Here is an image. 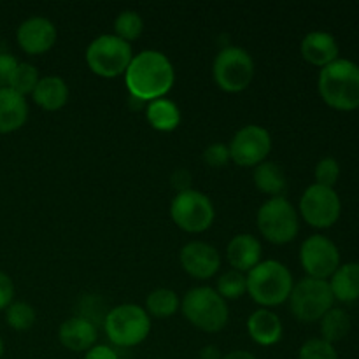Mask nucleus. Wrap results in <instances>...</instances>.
Listing matches in <instances>:
<instances>
[{
    "instance_id": "obj_36",
    "label": "nucleus",
    "mask_w": 359,
    "mask_h": 359,
    "mask_svg": "<svg viewBox=\"0 0 359 359\" xmlns=\"http://www.w3.org/2000/svg\"><path fill=\"white\" fill-rule=\"evenodd\" d=\"M84 359H119L118 353L109 346H93L84 353Z\"/></svg>"
},
{
    "instance_id": "obj_3",
    "label": "nucleus",
    "mask_w": 359,
    "mask_h": 359,
    "mask_svg": "<svg viewBox=\"0 0 359 359\" xmlns=\"http://www.w3.org/2000/svg\"><path fill=\"white\" fill-rule=\"evenodd\" d=\"M248 293L262 307H277L287 302L294 286L290 269L276 259L259 262L248 276Z\"/></svg>"
},
{
    "instance_id": "obj_31",
    "label": "nucleus",
    "mask_w": 359,
    "mask_h": 359,
    "mask_svg": "<svg viewBox=\"0 0 359 359\" xmlns=\"http://www.w3.org/2000/svg\"><path fill=\"white\" fill-rule=\"evenodd\" d=\"M298 359H339L335 346L323 339H311L300 347Z\"/></svg>"
},
{
    "instance_id": "obj_38",
    "label": "nucleus",
    "mask_w": 359,
    "mask_h": 359,
    "mask_svg": "<svg viewBox=\"0 0 359 359\" xmlns=\"http://www.w3.org/2000/svg\"><path fill=\"white\" fill-rule=\"evenodd\" d=\"M221 359H258L249 351H230L228 354H224Z\"/></svg>"
},
{
    "instance_id": "obj_14",
    "label": "nucleus",
    "mask_w": 359,
    "mask_h": 359,
    "mask_svg": "<svg viewBox=\"0 0 359 359\" xmlns=\"http://www.w3.org/2000/svg\"><path fill=\"white\" fill-rule=\"evenodd\" d=\"M179 262L184 272L193 279L205 280L219 272L221 256L214 245L202 241H193L181 249Z\"/></svg>"
},
{
    "instance_id": "obj_24",
    "label": "nucleus",
    "mask_w": 359,
    "mask_h": 359,
    "mask_svg": "<svg viewBox=\"0 0 359 359\" xmlns=\"http://www.w3.org/2000/svg\"><path fill=\"white\" fill-rule=\"evenodd\" d=\"M252 179H255L256 188L262 193H265V195H270L272 198L283 196L287 188L286 174H284L283 168L277 163H273V161H263L258 167H255Z\"/></svg>"
},
{
    "instance_id": "obj_32",
    "label": "nucleus",
    "mask_w": 359,
    "mask_h": 359,
    "mask_svg": "<svg viewBox=\"0 0 359 359\" xmlns=\"http://www.w3.org/2000/svg\"><path fill=\"white\" fill-rule=\"evenodd\" d=\"M316 184L326 186V188H335L337 181L340 177V165L335 158L326 156L318 161L314 170Z\"/></svg>"
},
{
    "instance_id": "obj_11",
    "label": "nucleus",
    "mask_w": 359,
    "mask_h": 359,
    "mask_svg": "<svg viewBox=\"0 0 359 359\" xmlns=\"http://www.w3.org/2000/svg\"><path fill=\"white\" fill-rule=\"evenodd\" d=\"M342 202L335 188L311 184L300 198V214L312 228L326 230L339 221Z\"/></svg>"
},
{
    "instance_id": "obj_35",
    "label": "nucleus",
    "mask_w": 359,
    "mask_h": 359,
    "mask_svg": "<svg viewBox=\"0 0 359 359\" xmlns=\"http://www.w3.org/2000/svg\"><path fill=\"white\" fill-rule=\"evenodd\" d=\"M14 298V283L6 272L0 270V311H6Z\"/></svg>"
},
{
    "instance_id": "obj_28",
    "label": "nucleus",
    "mask_w": 359,
    "mask_h": 359,
    "mask_svg": "<svg viewBox=\"0 0 359 359\" xmlns=\"http://www.w3.org/2000/svg\"><path fill=\"white\" fill-rule=\"evenodd\" d=\"M144 30V21L137 11H123L114 21V35L126 42H132L140 37Z\"/></svg>"
},
{
    "instance_id": "obj_15",
    "label": "nucleus",
    "mask_w": 359,
    "mask_h": 359,
    "mask_svg": "<svg viewBox=\"0 0 359 359\" xmlns=\"http://www.w3.org/2000/svg\"><path fill=\"white\" fill-rule=\"evenodd\" d=\"M16 39L20 48L28 55H42L56 42V27L44 16H32L18 27Z\"/></svg>"
},
{
    "instance_id": "obj_9",
    "label": "nucleus",
    "mask_w": 359,
    "mask_h": 359,
    "mask_svg": "<svg viewBox=\"0 0 359 359\" xmlns=\"http://www.w3.org/2000/svg\"><path fill=\"white\" fill-rule=\"evenodd\" d=\"M212 76L217 86L226 93L244 91L255 77V60L244 48L228 46L214 58Z\"/></svg>"
},
{
    "instance_id": "obj_19",
    "label": "nucleus",
    "mask_w": 359,
    "mask_h": 359,
    "mask_svg": "<svg viewBox=\"0 0 359 359\" xmlns=\"http://www.w3.org/2000/svg\"><path fill=\"white\" fill-rule=\"evenodd\" d=\"M249 337L258 346L270 347L276 346L283 339V323L280 318L270 309H258L248 319Z\"/></svg>"
},
{
    "instance_id": "obj_23",
    "label": "nucleus",
    "mask_w": 359,
    "mask_h": 359,
    "mask_svg": "<svg viewBox=\"0 0 359 359\" xmlns=\"http://www.w3.org/2000/svg\"><path fill=\"white\" fill-rule=\"evenodd\" d=\"M146 118L158 132H174L181 123V111L175 102L163 97L146 105Z\"/></svg>"
},
{
    "instance_id": "obj_29",
    "label": "nucleus",
    "mask_w": 359,
    "mask_h": 359,
    "mask_svg": "<svg viewBox=\"0 0 359 359\" xmlns=\"http://www.w3.org/2000/svg\"><path fill=\"white\" fill-rule=\"evenodd\" d=\"M37 314L35 309L27 302H13L9 307L6 309V321L16 332H25L34 326Z\"/></svg>"
},
{
    "instance_id": "obj_39",
    "label": "nucleus",
    "mask_w": 359,
    "mask_h": 359,
    "mask_svg": "<svg viewBox=\"0 0 359 359\" xmlns=\"http://www.w3.org/2000/svg\"><path fill=\"white\" fill-rule=\"evenodd\" d=\"M221 353L217 351V347L214 346H207L203 347L202 353H200V359H221Z\"/></svg>"
},
{
    "instance_id": "obj_20",
    "label": "nucleus",
    "mask_w": 359,
    "mask_h": 359,
    "mask_svg": "<svg viewBox=\"0 0 359 359\" xmlns=\"http://www.w3.org/2000/svg\"><path fill=\"white\" fill-rule=\"evenodd\" d=\"M28 119L27 98L11 88H0V133L20 130Z\"/></svg>"
},
{
    "instance_id": "obj_25",
    "label": "nucleus",
    "mask_w": 359,
    "mask_h": 359,
    "mask_svg": "<svg viewBox=\"0 0 359 359\" xmlns=\"http://www.w3.org/2000/svg\"><path fill=\"white\" fill-rule=\"evenodd\" d=\"M319 323H321V339L330 344L340 342L351 332V318L344 309H330Z\"/></svg>"
},
{
    "instance_id": "obj_1",
    "label": "nucleus",
    "mask_w": 359,
    "mask_h": 359,
    "mask_svg": "<svg viewBox=\"0 0 359 359\" xmlns=\"http://www.w3.org/2000/svg\"><path fill=\"white\" fill-rule=\"evenodd\" d=\"M175 70L168 56L161 51L146 49L133 55L125 72V83L132 98L149 104L156 98H163L172 90Z\"/></svg>"
},
{
    "instance_id": "obj_41",
    "label": "nucleus",
    "mask_w": 359,
    "mask_h": 359,
    "mask_svg": "<svg viewBox=\"0 0 359 359\" xmlns=\"http://www.w3.org/2000/svg\"><path fill=\"white\" fill-rule=\"evenodd\" d=\"M158 359H163V358H158Z\"/></svg>"
},
{
    "instance_id": "obj_10",
    "label": "nucleus",
    "mask_w": 359,
    "mask_h": 359,
    "mask_svg": "<svg viewBox=\"0 0 359 359\" xmlns=\"http://www.w3.org/2000/svg\"><path fill=\"white\" fill-rule=\"evenodd\" d=\"M172 221L188 233H202L214 223V205L207 195L196 189H186L175 195L170 205Z\"/></svg>"
},
{
    "instance_id": "obj_33",
    "label": "nucleus",
    "mask_w": 359,
    "mask_h": 359,
    "mask_svg": "<svg viewBox=\"0 0 359 359\" xmlns=\"http://www.w3.org/2000/svg\"><path fill=\"white\" fill-rule=\"evenodd\" d=\"M230 160V151H228V146H224V144H210L203 151V161L212 168L224 167Z\"/></svg>"
},
{
    "instance_id": "obj_16",
    "label": "nucleus",
    "mask_w": 359,
    "mask_h": 359,
    "mask_svg": "<svg viewBox=\"0 0 359 359\" xmlns=\"http://www.w3.org/2000/svg\"><path fill=\"white\" fill-rule=\"evenodd\" d=\"M300 53L305 62H309L314 67L325 69L326 65L339 60L340 48L337 39L332 34L323 30L311 32L304 37L300 44Z\"/></svg>"
},
{
    "instance_id": "obj_2",
    "label": "nucleus",
    "mask_w": 359,
    "mask_h": 359,
    "mask_svg": "<svg viewBox=\"0 0 359 359\" xmlns=\"http://www.w3.org/2000/svg\"><path fill=\"white\" fill-rule=\"evenodd\" d=\"M318 90L323 102L335 111L351 112L359 109V65L339 58L321 69Z\"/></svg>"
},
{
    "instance_id": "obj_13",
    "label": "nucleus",
    "mask_w": 359,
    "mask_h": 359,
    "mask_svg": "<svg viewBox=\"0 0 359 359\" xmlns=\"http://www.w3.org/2000/svg\"><path fill=\"white\" fill-rule=\"evenodd\" d=\"M228 151L238 167H258L272 151V137L263 126H242L231 139Z\"/></svg>"
},
{
    "instance_id": "obj_8",
    "label": "nucleus",
    "mask_w": 359,
    "mask_h": 359,
    "mask_svg": "<svg viewBox=\"0 0 359 359\" xmlns=\"http://www.w3.org/2000/svg\"><path fill=\"white\" fill-rule=\"evenodd\" d=\"M287 304L294 319L302 323H316L321 321L323 316L333 309L335 298L328 280L305 277L293 286Z\"/></svg>"
},
{
    "instance_id": "obj_30",
    "label": "nucleus",
    "mask_w": 359,
    "mask_h": 359,
    "mask_svg": "<svg viewBox=\"0 0 359 359\" xmlns=\"http://www.w3.org/2000/svg\"><path fill=\"white\" fill-rule=\"evenodd\" d=\"M217 293L224 298V300H237V298L244 297L248 293V279L242 272L237 270H228L223 276L217 279Z\"/></svg>"
},
{
    "instance_id": "obj_12",
    "label": "nucleus",
    "mask_w": 359,
    "mask_h": 359,
    "mask_svg": "<svg viewBox=\"0 0 359 359\" xmlns=\"http://www.w3.org/2000/svg\"><path fill=\"white\" fill-rule=\"evenodd\" d=\"M300 263L307 277L328 280L340 266V251L332 238L312 235L302 244Z\"/></svg>"
},
{
    "instance_id": "obj_7",
    "label": "nucleus",
    "mask_w": 359,
    "mask_h": 359,
    "mask_svg": "<svg viewBox=\"0 0 359 359\" xmlns=\"http://www.w3.org/2000/svg\"><path fill=\"white\" fill-rule=\"evenodd\" d=\"M258 230L269 242L277 245L290 244L300 231V219L293 203L284 196L269 198L256 216Z\"/></svg>"
},
{
    "instance_id": "obj_27",
    "label": "nucleus",
    "mask_w": 359,
    "mask_h": 359,
    "mask_svg": "<svg viewBox=\"0 0 359 359\" xmlns=\"http://www.w3.org/2000/svg\"><path fill=\"white\" fill-rule=\"evenodd\" d=\"M39 79L41 77H39L37 67L28 62H21L18 63L16 70H14L13 77H11L9 88L16 91V93H20L21 97H25V95L34 93Z\"/></svg>"
},
{
    "instance_id": "obj_26",
    "label": "nucleus",
    "mask_w": 359,
    "mask_h": 359,
    "mask_svg": "<svg viewBox=\"0 0 359 359\" xmlns=\"http://www.w3.org/2000/svg\"><path fill=\"white\" fill-rule=\"evenodd\" d=\"M181 307V302L175 291L167 290V287H160V290H154L147 294L146 298V312L149 316H154L158 319L170 318Z\"/></svg>"
},
{
    "instance_id": "obj_21",
    "label": "nucleus",
    "mask_w": 359,
    "mask_h": 359,
    "mask_svg": "<svg viewBox=\"0 0 359 359\" xmlns=\"http://www.w3.org/2000/svg\"><path fill=\"white\" fill-rule=\"evenodd\" d=\"M32 98L44 111H58L69 100V86L58 76L41 77L32 93Z\"/></svg>"
},
{
    "instance_id": "obj_17",
    "label": "nucleus",
    "mask_w": 359,
    "mask_h": 359,
    "mask_svg": "<svg viewBox=\"0 0 359 359\" xmlns=\"http://www.w3.org/2000/svg\"><path fill=\"white\" fill-rule=\"evenodd\" d=\"M58 339L65 349L72 353H86L97 346V328L90 319L76 316L60 326Z\"/></svg>"
},
{
    "instance_id": "obj_5",
    "label": "nucleus",
    "mask_w": 359,
    "mask_h": 359,
    "mask_svg": "<svg viewBox=\"0 0 359 359\" xmlns=\"http://www.w3.org/2000/svg\"><path fill=\"white\" fill-rule=\"evenodd\" d=\"M104 330L107 339L118 347H135L151 332V316L135 304H123L109 311Z\"/></svg>"
},
{
    "instance_id": "obj_37",
    "label": "nucleus",
    "mask_w": 359,
    "mask_h": 359,
    "mask_svg": "<svg viewBox=\"0 0 359 359\" xmlns=\"http://www.w3.org/2000/svg\"><path fill=\"white\" fill-rule=\"evenodd\" d=\"M189 182H191V175L188 174L186 170H177L172 177V186L177 189V193L186 191V189H191L189 188Z\"/></svg>"
},
{
    "instance_id": "obj_6",
    "label": "nucleus",
    "mask_w": 359,
    "mask_h": 359,
    "mask_svg": "<svg viewBox=\"0 0 359 359\" xmlns=\"http://www.w3.org/2000/svg\"><path fill=\"white\" fill-rule=\"evenodd\" d=\"M132 60V44L114 34L93 39L86 49V63L91 72L107 79L125 74Z\"/></svg>"
},
{
    "instance_id": "obj_18",
    "label": "nucleus",
    "mask_w": 359,
    "mask_h": 359,
    "mask_svg": "<svg viewBox=\"0 0 359 359\" xmlns=\"http://www.w3.org/2000/svg\"><path fill=\"white\" fill-rule=\"evenodd\" d=\"M262 242L249 233L235 235L226 248L228 263L237 272H249L262 262Z\"/></svg>"
},
{
    "instance_id": "obj_34",
    "label": "nucleus",
    "mask_w": 359,
    "mask_h": 359,
    "mask_svg": "<svg viewBox=\"0 0 359 359\" xmlns=\"http://www.w3.org/2000/svg\"><path fill=\"white\" fill-rule=\"evenodd\" d=\"M18 60L9 53H0V88H9L11 77L18 67Z\"/></svg>"
},
{
    "instance_id": "obj_4",
    "label": "nucleus",
    "mask_w": 359,
    "mask_h": 359,
    "mask_svg": "<svg viewBox=\"0 0 359 359\" xmlns=\"http://www.w3.org/2000/svg\"><path fill=\"white\" fill-rule=\"evenodd\" d=\"M181 311L195 328L207 333L221 332L230 318L226 300L209 286L191 287L182 298Z\"/></svg>"
},
{
    "instance_id": "obj_40",
    "label": "nucleus",
    "mask_w": 359,
    "mask_h": 359,
    "mask_svg": "<svg viewBox=\"0 0 359 359\" xmlns=\"http://www.w3.org/2000/svg\"><path fill=\"white\" fill-rule=\"evenodd\" d=\"M2 356H4V340L2 337H0V359H2Z\"/></svg>"
},
{
    "instance_id": "obj_22",
    "label": "nucleus",
    "mask_w": 359,
    "mask_h": 359,
    "mask_svg": "<svg viewBox=\"0 0 359 359\" xmlns=\"http://www.w3.org/2000/svg\"><path fill=\"white\" fill-rule=\"evenodd\" d=\"M333 298L342 304L359 300V263H344L328 280Z\"/></svg>"
}]
</instances>
